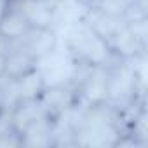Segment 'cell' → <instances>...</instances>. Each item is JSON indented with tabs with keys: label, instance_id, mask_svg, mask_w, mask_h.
Wrapping results in <instances>:
<instances>
[{
	"label": "cell",
	"instance_id": "cell-7",
	"mask_svg": "<svg viewBox=\"0 0 148 148\" xmlns=\"http://www.w3.org/2000/svg\"><path fill=\"white\" fill-rule=\"evenodd\" d=\"M2 113H4V110H2V106H0V117H2Z\"/></svg>",
	"mask_w": 148,
	"mask_h": 148
},
{
	"label": "cell",
	"instance_id": "cell-4",
	"mask_svg": "<svg viewBox=\"0 0 148 148\" xmlns=\"http://www.w3.org/2000/svg\"><path fill=\"white\" fill-rule=\"evenodd\" d=\"M21 44L38 61L40 58H44L51 51H54L59 45V40H58L54 28H47V30H32L26 35V38L21 40Z\"/></svg>",
	"mask_w": 148,
	"mask_h": 148
},
{
	"label": "cell",
	"instance_id": "cell-2",
	"mask_svg": "<svg viewBox=\"0 0 148 148\" xmlns=\"http://www.w3.org/2000/svg\"><path fill=\"white\" fill-rule=\"evenodd\" d=\"M32 32L25 14L18 7L16 0H9L5 11L0 16V35H4L11 42H21Z\"/></svg>",
	"mask_w": 148,
	"mask_h": 148
},
{
	"label": "cell",
	"instance_id": "cell-1",
	"mask_svg": "<svg viewBox=\"0 0 148 148\" xmlns=\"http://www.w3.org/2000/svg\"><path fill=\"white\" fill-rule=\"evenodd\" d=\"M16 4L25 14L32 30L54 28L58 2H51V0H16Z\"/></svg>",
	"mask_w": 148,
	"mask_h": 148
},
{
	"label": "cell",
	"instance_id": "cell-6",
	"mask_svg": "<svg viewBox=\"0 0 148 148\" xmlns=\"http://www.w3.org/2000/svg\"><path fill=\"white\" fill-rule=\"evenodd\" d=\"M5 61H7V52L0 49V79L5 77Z\"/></svg>",
	"mask_w": 148,
	"mask_h": 148
},
{
	"label": "cell",
	"instance_id": "cell-3",
	"mask_svg": "<svg viewBox=\"0 0 148 148\" xmlns=\"http://www.w3.org/2000/svg\"><path fill=\"white\" fill-rule=\"evenodd\" d=\"M33 68H37V59L25 49L21 42H12L5 61V77L18 79Z\"/></svg>",
	"mask_w": 148,
	"mask_h": 148
},
{
	"label": "cell",
	"instance_id": "cell-5",
	"mask_svg": "<svg viewBox=\"0 0 148 148\" xmlns=\"http://www.w3.org/2000/svg\"><path fill=\"white\" fill-rule=\"evenodd\" d=\"M14 82H16V91H18L19 101L38 99L45 89V82H44V77L38 68H33L28 73H25V75L14 79Z\"/></svg>",
	"mask_w": 148,
	"mask_h": 148
},
{
	"label": "cell",
	"instance_id": "cell-8",
	"mask_svg": "<svg viewBox=\"0 0 148 148\" xmlns=\"http://www.w3.org/2000/svg\"><path fill=\"white\" fill-rule=\"evenodd\" d=\"M51 2H58V0H51Z\"/></svg>",
	"mask_w": 148,
	"mask_h": 148
}]
</instances>
